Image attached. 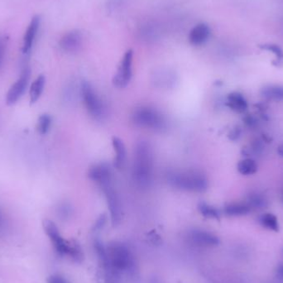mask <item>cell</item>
Here are the masks:
<instances>
[{"mask_svg":"<svg viewBox=\"0 0 283 283\" xmlns=\"http://www.w3.org/2000/svg\"><path fill=\"white\" fill-rule=\"evenodd\" d=\"M262 48L265 49V50H267V51H271V52H273L279 60H282V50H281L280 47H277V46H275V45H266L264 47H262Z\"/></svg>","mask_w":283,"mask_h":283,"instance_id":"27","label":"cell"},{"mask_svg":"<svg viewBox=\"0 0 283 283\" xmlns=\"http://www.w3.org/2000/svg\"><path fill=\"white\" fill-rule=\"evenodd\" d=\"M82 34L80 31L73 30L65 33L60 38L59 45L60 48L68 52H73L81 47L82 43Z\"/></svg>","mask_w":283,"mask_h":283,"instance_id":"11","label":"cell"},{"mask_svg":"<svg viewBox=\"0 0 283 283\" xmlns=\"http://www.w3.org/2000/svg\"><path fill=\"white\" fill-rule=\"evenodd\" d=\"M241 128L239 127V126H237V127L233 128V129L229 132L228 137H229L231 141H236V140L239 139V137L241 136Z\"/></svg>","mask_w":283,"mask_h":283,"instance_id":"29","label":"cell"},{"mask_svg":"<svg viewBox=\"0 0 283 283\" xmlns=\"http://www.w3.org/2000/svg\"><path fill=\"white\" fill-rule=\"evenodd\" d=\"M109 256V265L115 281H118L122 271L132 274L135 271L134 258L129 249L123 244L109 245L107 249Z\"/></svg>","mask_w":283,"mask_h":283,"instance_id":"2","label":"cell"},{"mask_svg":"<svg viewBox=\"0 0 283 283\" xmlns=\"http://www.w3.org/2000/svg\"><path fill=\"white\" fill-rule=\"evenodd\" d=\"M251 208L248 204L233 203L225 207V213L229 216H246L250 212Z\"/></svg>","mask_w":283,"mask_h":283,"instance_id":"18","label":"cell"},{"mask_svg":"<svg viewBox=\"0 0 283 283\" xmlns=\"http://www.w3.org/2000/svg\"><path fill=\"white\" fill-rule=\"evenodd\" d=\"M112 145L115 153L114 165L117 169L123 168L126 160V148L123 142L117 137H113Z\"/></svg>","mask_w":283,"mask_h":283,"instance_id":"16","label":"cell"},{"mask_svg":"<svg viewBox=\"0 0 283 283\" xmlns=\"http://www.w3.org/2000/svg\"><path fill=\"white\" fill-rule=\"evenodd\" d=\"M51 118L48 114H42L38 118L37 129L40 134L44 135L48 132L51 127Z\"/></svg>","mask_w":283,"mask_h":283,"instance_id":"25","label":"cell"},{"mask_svg":"<svg viewBox=\"0 0 283 283\" xmlns=\"http://www.w3.org/2000/svg\"><path fill=\"white\" fill-rule=\"evenodd\" d=\"M198 209L202 216L207 219H215L220 220V213L217 209L209 204L202 202L198 205Z\"/></svg>","mask_w":283,"mask_h":283,"instance_id":"22","label":"cell"},{"mask_svg":"<svg viewBox=\"0 0 283 283\" xmlns=\"http://www.w3.org/2000/svg\"><path fill=\"white\" fill-rule=\"evenodd\" d=\"M226 105L237 113H244L248 109L246 99L239 92H233L228 95Z\"/></svg>","mask_w":283,"mask_h":283,"instance_id":"15","label":"cell"},{"mask_svg":"<svg viewBox=\"0 0 283 283\" xmlns=\"http://www.w3.org/2000/svg\"><path fill=\"white\" fill-rule=\"evenodd\" d=\"M67 256H69L72 260H74L75 262H78V263L83 262V250L77 242H70V248H69V253H68Z\"/></svg>","mask_w":283,"mask_h":283,"instance_id":"23","label":"cell"},{"mask_svg":"<svg viewBox=\"0 0 283 283\" xmlns=\"http://www.w3.org/2000/svg\"><path fill=\"white\" fill-rule=\"evenodd\" d=\"M190 237L194 243L201 246H216L220 243L216 235L204 230H193L190 232Z\"/></svg>","mask_w":283,"mask_h":283,"instance_id":"14","label":"cell"},{"mask_svg":"<svg viewBox=\"0 0 283 283\" xmlns=\"http://www.w3.org/2000/svg\"><path fill=\"white\" fill-rule=\"evenodd\" d=\"M5 225V219H4V215H3L2 210L0 209V231L2 230Z\"/></svg>","mask_w":283,"mask_h":283,"instance_id":"33","label":"cell"},{"mask_svg":"<svg viewBox=\"0 0 283 283\" xmlns=\"http://www.w3.org/2000/svg\"><path fill=\"white\" fill-rule=\"evenodd\" d=\"M132 60L133 51L129 49L123 55L118 65L117 73L113 79L114 86L118 89H123L129 84L132 76Z\"/></svg>","mask_w":283,"mask_h":283,"instance_id":"5","label":"cell"},{"mask_svg":"<svg viewBox=\"0 0 283 283\" xmlns=\"http://www.w3.org/2000/svg\"><path fill=\"white\" fill-rule=\"evenodd\" d=\"M45 84H46V79L44 76H39L37 79L33 82L31 86L30 91H29V95H30L31 104H34L39 100L41 97L43 90H44Z\"/></svg>","mask_w":283,"mask_h":283,"instance_id":"17","label":"cell"},{"mask_svg":"<svg viewBox=\"0 0 283 283\" xmlns=\"http://www.w3.org/2000/svg\"><path fill=\"white\" fill-rule=\"evenodd\" d=\"M7 46V40L4 37H0V66L5 58V51Z\"/></svg>","mask_w":283,"mask_h":283,"instance_id":"30","label":"cell"},{"mask_svg":"<svg viewBox=\"0 0 283 283\" xmlns=\"http://www.w3.org/2000/svg\"><path fill=\"white\" fill-rule=\"evenodd\" d=\"M89 177L100 185V187L106 184L112 183V172L106 163H100L89 170Z\"/></svg>","mask_w":283,"mask_h":283,"instance_id":"10","label":"cell"},{"mask_svg":"<svg viewBox=\"0 0 283 283\" xmlns=\"http://www.w3.org/2000/svg\"><path fill=\"white\" fill-rule=\"evenodd\" d=\"M278 273L280 276H281V278L283 279V266H281V267H280V268H279Z\"/></svg>","mask_w":283,"mask_h":283,"instance_id":"35","label":"cell"},{"mask_svg":"<svg viewBox=\"0 0 283 283\" xmlns=\"http://www.w3.org/2000/svg\"><path fill=\"white\" fill-rule=\"evenodd\" d=\"M30 75V69L25 68L22 72L19 79L10 87L6 96V102L8 105H14L21 98L22 95H24L26 89L28 87Z\"/></svg>","mask_w":283,"mask_h":283,"instance_id":"9","label":"cell"},{"mask_svg":"<svg viewBox=\"0 0 283 283\" xmlns=\"http://www.w3.org/2000/svg\"><path fill=\"white\" fill-rule=\"evenodd\" d=\"M210 35V28L205 24H199L195 26L189 33L188 40L193 46L204 44Z\"/></svg>","mask_w":283,"mask_h":283,"instance_id":"13","label":"cell"},{"mask_svg":"<svg viewBox=\"0 0 283 283\" xmlns=\"http://www.w3.org/2000/svg\"><path fill=\"white\" fill-rule=\"evenodd\" d=\"M40 24H41V18L38 15L33 17L31 20L30 24L28 25V29L26 31L24 37L23 52L24 54H28L33 47L37 33L39 30Z\"/></svg>","mask_w":283,"mask_h":283,"instance_id":"12","label":"cell"},{"mask_svg":"<svg viewBox=\"0 0 283 283\" xmlns=\"http://www.w3.org/2000/svg\"><path fill=\"white\" fill-rule=\"evenodd\" d=\"M132 121L137 126L153 130H163L166 128V119L157 109L150 107H141L132 114Z\"/></svg>","mask_w":283,"mask_h":283,"instance_id":"4","label":"cell"},{"mask_svg":"<svg viewBox=\"0 0 283 283\" xmlns=\"http://www.w3.org/2000/svg\"><path fill=\"white\" fill-rule=\"evenodd\" d=\"M262 96L267 100H282L283 87L280 86H265L261 91Z\"/></svg>","mask_w":283,"mask_h":283,"instance_id":"19","label":"cell"},{"mask_svg":"<svg viewBox=\"0 0 283 283\" xmlns=\"http://www.w3.org/2000/svg\"><path fill=\"white\" fill-rule=\"evenodd\" d=\"M153 170L154 158L151 147L147 142H139L135 149L132 169V176L137 186L143 188L149 186L153 177Z\"/></svg>","mask_w":283,"mask_h":283,"instance_id":"1","label":"cell"},{"mask_svg":"<svg viewBox=\"0 0 283 283\" xmlns=\"http://www.w3.org/2000/svg\"><path fill=\"white\" fill-rule=\"evenodd\" d=\"M48 283H70V281H67L64 276H60L58 274L56 275H52L50 276L48 279Z\"/></svg>","mask_w":283,"mask_h":283,"instance_id":"31","label":"cell"},{"mask_svg":"<svg viewBox=\"0 0 283 283\" xmlns=\"http://www.w3.org/2000/svg\"><path fill=\"white\" fill-rule=\"evenodd\" d=\"M244 122L247 126L250 128H254L258 124V121L256 119L255 117L252 116V115H247L244 117Z\"/></svg>","mask_w":283,"mask_h":283,"instance_id":"32","label":"cell"},{"mask_svg":"<svg viewBox=\"0 0 283 283\" xmlns=\"http://www.w3.org/2000/svg\"><path fill=\"white\" fill-rule=\"evenodd\" d=\"M101 188L105 193V198H106L112 225L117 226L120 224L122 217H123V211H122L119 197H118L116 190H114L113 184H106L105 186H101Z\"/></svg>","mask_w":283,"mask_h":283,"instance_id":"6","label":"cell"},{"mask_svg":"<svg viewBox=\"0 0 283 283\" xmlns=\"http://www.w3.org/2000/svg\"><path fill=\"white\" fill-rule=\"evenodd\" d=\"M43 229L51 240L56 253L60 256L68 255L70 242L65 241V239H63L59 232L58 228L55 223L49 220H45L43 221Z\"/></svg>","mask_w":283,"mask_h":283,"instance_id":"8","label":"cell"},{"mask_svg":"<svg viewBox=\"0 0 283 283\" xmlns=\"http://www.w3.org/2000/svg\"><path fill=\"white\" fill-rule=\"evenodd\" d=\"M107 221V216L105 214H103L101 216L98 218L97 221H95V225L93 227L94 232H96V231H99V230H101L105 226V224H106Z\"/></svg>","mask_w":283,"mask_h":283,"instance_id":"28","label":"cell"},{"mask_svg":"<svg viewBox=\"0 0 283 283\" xmlns=\"http://www.w3.org/2000/svg\"><path fill=\"white\" fill-rule=\"evenodd\" d=\"M82 96L86 109L91 116L95 118L102 116L104 111L102 102L88 82H83L82 85Z\"/></svg>","mask_w":283,"mask_h":283,"instance_id":"7","label":"cell"},{"mask_svg":"<svg viewBox=\"0 0 283 283\" xmlns=\"http://www.w3.org/2000/svg\"><path fill=\"white\" fill-rule=\"evenodd\" d=\"M238 171L240 174L249 176V175H253L257 172L258 165L255 161H253L250 158H247V159L239 162L238 164Z\"/></svg>","mask_w":283,"mask_h":283,"instance_id":"20","label":"cell"},{"mask_svg":"<svg viewBox=\"0 0 283 283\" xmlns=\"http://www.w3.org/2000/svg\"><path fill=\"white\" fill-rule=\"evenodd\" d=\"M248 206L253 207L255 209H262L267 205V201L263 195H260L258 193L252 194L248 197Z\"/></svg>","mask_w":283,"mask_h":283,"instance_id":"24","label":"cell"},{"mask_svg":"<svg viewBox=\"0 0 283 283\" xmlns=\"http://www.w3.org/2000/svg\"><path fill=\"white\" fill-rule=\"evenodd\" d=\"M168 182L180 190L204 192L208 187L206 177L196 171H181L168 175Z\"/></svg>","mask_w":283,"mask_h":283,"instance_id":"3","label":"cell"},{"mask_svg":"<svg viewBox=\"0 0 283 283\" xmlns=\"http://www.w3.org/2000/svg\"><path fill=\"white\" fill-rule=\"evenodd\" d=\"M152 283H160V282H159V281H158V280H154V281H153V282Z\"/></svg>","mask_w":283,"mask_h":283,"instance_id":"36","label":"cell"},{"mask_svg":"<svg viewBox=\"0 0 283 283\" xmlns=\"http://www.w3.org/2000/svg\"><path fill=\"white\" fill-rule=\"evenodd\" d=\"M57 214L60 219H67L70 215V208L67 204H61L57 208Z\"/></svg>","mask_w":283,"mask_h":283,"instance_id":"26","label":"cell"},{"mask_svg":"<svg viewBox=\"0 0 283 283\" xmlns=\"http://www.w3.org/2000/svg\"><path fill=\"white\" fill-rule=\"evenodd\" d=\"M260 223L267 230L278 232L279 225L277 219L272 214H264L260 217Z\"/></svg>","mask_w":283,"mask_h":283,"instance_id":"21","label":"cell"},{"mask_svg":"<svg viewBox=\"0 0 283 283\" xmlns=\"http://www.w3.org/2000/svg\"><path fill=\"white\" fill-rule=\"evenodd\" d=\"M277 153H278L279 155L281 156V157H283V144H281V145L278 147Z\"/></svg>","mask_w":283,"mask_h":283,"instance_id":"34","label":"cell"}]
</instances>
